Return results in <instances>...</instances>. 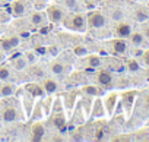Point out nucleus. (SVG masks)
Listing matches in <instances>:
<instances>
[{"label": "nucleus", "mask_w": 149, "mask_h": 142, "mask_svg": "<svg viewBox=\"0 0 149 142\" xmlns=\"http://www.w3.org/2000/svg\"><path fill=\"white\" fill-rule=\"evenodd\" d=\"M85 16L84 15H73L70 18V21L66 22V27L72 28V29H76V31H84L85 29Z\"/></svg>", "instance_id": "f257e3e1"}, {"label": "nucleus", "mask_w": 149, "mask_h": 142, "mask_svg": "<svg viewBox=\"0 0 149 142\" xmlns=\"http://www.w3.org/2000/svg\"><path fill=\"white\" fill-rule=\"evenodd\" d=\"M88 24L91 28H101L105 25V18L100 12H94L88 16Z\"/></svg>", "instance_id": "f03ea898"}, {"label": "nucleus", "mask_w": 149, "mask_h": 142, "mask_svg": "<svg viewBox=\"0 0 149 142\" xmlns=\"http://www.w3.org/2000/svg\"><path fill=\"white\" fill-rule=\"evenodd\" d=\"M47 13H48L50 21H53V22H60L61 18H63V12H61L57 6H51V8H48Z\"/></svg>", "instance_id": "7ed1b4c3"}, {"label": "nucleus", "mask_w": 149, "mask_h": 142, "mask_svg": "<svg viewBox=\"0 0 149 142\" xmlns=\"http://www.w3.org/2000/svg\"><path fill=\"white\" fill-rule=\"evenodd\" d=\"M116 34L120 37V38H127L130 34H132V27L129 24H120L117 25L116 28Z\"/></svg>", "instance_id": "20e7f679"}, {"label": "nucleus", "mask_w": 149, "mask_h": 142, "mask_svg": "<svg viewBox=\"0 0 149 142\" xmlns=\"http://www.w3.org/2000/svg\"><path fill=\"white\" fill-rule=\"evenodd\" d=\"M98 81H100L101 85L110 87L111 82H113V76H111V73L108 72V70H101V72L98 73Z\"/></svg>", "instance_id": "39448f33"}, {"label": "nucleus", "mask_w": 149, "mask_h": 142, "mask_svg": "<svg viewBox=\"0 0 149 142\" xmlns=\"http://www.w3.org/2000/svg\"><path fill=\"white\" fill-rule=\"evenodd\" d=\"M19 44V40L16 37H10V38H3L2 41H0V45H2L5 50H10L13 47H16Z\"/></svg>", "instance_id": "423d86ee"}, {"label": "nucleus", "mask_w": 149, "mask_h": 142, "mask_svg": "<svg viewBox=\"0 0 149 142\" xmlns=\"http://www.w3.org/2000/svg\"><path fill=\"white\" fill-rule=\"evenodd\" d=\"M129 37H130L132 45H134V47H140V45L145 44V37H143V34H140V32H133V34H130Z\"/></svg>", "instance_id": "0eeeda50"}, {"label": "nucleus", "mask_w": 149, "mask_h": 142, "mask_svg": "<svg viewBox=\"0 0 149 142\" xmlns=\"http://www.w3.org/2000/svg\"><path fill=\"white\" fill-rule=\"evenodd\" d=\"M113 48H114V53L123 54V53L127 50V44H126V41H123V38H118V40H114Z\"/></svg>", "instance_id": "6e6552de"}, {"label": "nucleus", "mask_w": 149, "mask_h": 142, "mask_svg": "<svg viewBox=\"0 0 149 142\" xmlns=\"http://www.w3.org/2000/svg\"><path fill=\"white\" fill-rule=\"evenodd\" d=\"M44 135V126L41 123H37L32 126V141H41Z\"/></svg>", "instance_id": "1a4fd4ad"}, {"label": "nucleus", "mask_w": 149, "mask_h": 142, "mask_svg": "<svg viewBox=\"0 0 149 142\" xmlns=\"http://www.w3.org/2000/svg\"><path fill=\"white\" fill-rule=\"evenodd\" d=\"M16 117H18V114H16L15 108H6L3 111V120L5 122H13V120H16Z\"/></svg>", "instance_id": "9d476101"}, {"label": "nucleus", "mask_w": 149, "mask_h": 142, "mask_svg": "<svg viewBox=\"0 0 149 142\" xmlns=\"http://www.w3.org/2000/svg\"><path fill=\"white\" fill-rule=\"evenodd\" d=\"M134 19H136L137 22H145V21L149 19V13H148L145 9H139V10H136V13H134Z\"/></svg>", "instance_id": "9b49d317"}, {"label": "nucleus", "mask_w": 149, "mask_h": 142, "mask_svg": "<svg viewBox=\"0 0 149 142\" xmlns=\"http://www.w3.org/2000/svg\"><path fill=\"white\" fill-rule=\"evenodd\" d=\"M26 90H28L32 95H41V94H42V90H41L37 84H29V85H26Z\"/></svg>", "instance_id": "f8f14e48"}, {"label": "nucleus", "mask_w": 149, "mask_h": 142, "mask_svg": "<svg viewBox=\"0 0 149 142\" xmlns=\"http://www.w3.org/2000/svg\"><path fill=\"white\" fill-rule=\"evenodd\" d=\"M13 12H15L16 16H21V15L25 12V5H24L22 2H16V3L13 5Z\"/></svg>", "instance_id": "ddd939ff"}, {"label": "nucleus", "mask_w": 149, "mask_h": 142, "mask_svg": "<svg viewBox=\"0 0 149 142\" xmlns=\"http://www.w3.org/2000/svg\"><path fill=\"white\" fill-rule=\"evenodd\" d=\"M44 88H45L47 92H54V91L57 90V84H56L54 81H51V79H47V81L44 82Z\"/></svg>", "instance_id": "4468645a"}, {"label": "nucleus", "mask_w": 149, "mask_h": 142, "mask_svg": "<svg viewBox=\"0 0 149 142\" xmlns=\"http://www.w3.org/2000/svg\"><path fill=\"white\" fill-rule=\"evenodd\" d=\"M13 91H15V87L13 85H5L2 90H0V95L6 97V95H10Z\"/></svg>", "instance_id": "2eb2a0df"}, {"label": "nucleus", "mask_w": 149, "mask_h": 142, "mask_svg": "<svg viewBox=\"0 0 149 142\" xmlns=\"http://www.w3.org/2000/svg\"><path fill=\"white\" fill-rule=\"evenodd\" d=\"M116 100H117V95L116 94H113V95H110L107 98V108H108V111H113L114 104H116Z\"/></svg>", "instance_id": "dca6fc26"}, {"label": "nucleus", "mask_w": 149, "mask_h": 142, "mask_svg": "<svg viewBox=\"0 0 149 142\" xmlns=\"http://www.w3.org/2000/svg\"><path fill=\"white\" fill-rule=\"evenodd\" d=\"M51 70H53V73L60 75V73H63V72H64V67H63V64H61V63H53Z\"/></svg>", "instance_id": "f3484780"}, {"label": "nucleus", "mask_w": 149, "mask_h": 142, "mask_svg": "<svg viewBox=\"0 0 149 142\" xmlns=\"http://www.w3.org/2000/svg\"><path fill=\"white\" fill-rule=\"evenodd\" d=\"M10 76V72H9V69L6 67V66H2V67H0V79H8Z\"/></svg>", "instance_id": "a211bd4d"}, {"label": "nucleus", "mask_w": 149, "mask_h": 142, "mask_svg": "<svg viewBox=\"0 0 149 142\" xmlns=\"http://www.w3.org/2000/svg\"><path fill=\"white\" fill-rule=\"evenodd\" d=\"M31 21H32L34 25H38V24H41V22L44 21V16H42L41 13H34L32 18H31Z\"/></svg>", "instance_id": "6ab92c4d"}, {"label": "nucleus", "mask_w": 149, "mask_h": 142, "mask_svg": "<svg viewBox=\"0 0 149 142\" xmlns=\"http://www.w3.org/2000/svg\"><path fill=\"white\" fill-rule=\"evenodd\" d=\"M127 67L132 70V72H136V70H139V63L136 60H129L127 62Z\"/></svg>", "instance_id": "aec40b11"}, {"label": "nucleus", "mask_w": 149, "mask_h": 142, "mask_svg": "<svg viewBox=\"0 0 149 142\" xmlns=\"http://www.w3.org/2000/svg\"><path fill=\"white\" fill-rule=\"evenodd\" d=\"M54 125H56L58 129H63V127H64V119H63V116H61V114H60L58 117H56V119H54Z\"/></svg>", "instance_id": "412c9836"}, {"label": "nucleus", "mask_w": 149, "mask_h": 142, "mask_svg": "<svg viewBox=\"0 0 149 142\" xmlns=\"http://www.w3.org/2000/svg\"><path fill=\"white\" fill-rule=\"evenodd\" d=\"M13 64H15L16 69H22V67H25V60H24L22 57H19V59H16V60L13 62Z\"/></svg>", "instance_id": "4be33fe9"}, {"label": "nucleus", "mask_w": 149, "mask_h": 142, "mask_svg": "<svg viewBox=\"0 0 149 142\" xmlns=\"http://www.w3.org/2000/svg\"><path fill=\"white\" fill-rule=\"evenodd\" d=\"M89 63H91V66L97 67V66H100V64H101V60H100V57H97V56H92V57L89 59Z\"/></svg>", "instance_id": "5701e85b"}, {"label": "nucleus", "mask_w": 149, "mask_h": 142, "mask_svg": "<svg viewBox=\"0 0 149 142\" xmlns=\"http://www.w3.org/2000/svg\"><path fill=\"white\" fill-rule=\"evenodd\" d=\"M85 91H86L88 94H94V95H97V94L100 92L97 87H86V88H85Z\"/></svg>", "instance_id": "b1692460"}, {"label": "nucleus", "mask_w": 149, "mask_h": 142, "mask_svg": "<svg viewBox=\"0 0 149 142\" xmlns=\"http://www.w3.org/2000/svg\"><path fill=\"white\" fill-rule=\"evenodd\" d=\"M64 3H66V6H67V8H72V9H74V8L78 6L76 0H64Z\"/></svg>", "instance_id": "393cba45"}, {"label": "nucleus", "mask_w": 149, "mask_h": 142, "mask_svg": "<svg viewBox=\"0 0 149 142\" xmlns=\"http://www.w3.org/2000/svg\"><path fill=\"white\" fill-rule=\"evenodd\" d=\"M121 18H123V12L120 9H117V10L113 12V19H121Z\"/></svg>", "instance_id": "a878e982"}, {"label": "nucleus", "mask_w": 149, "mask_h": 142, "mask_svg": "<svg viewBox=\"0 0 149 142\" xmlns=\"http://www.w3.org/2000/svg\"><path fill=\"white\" fill-rule=\"evenodd\" d=\"M74 53H76L78 56H84L86 53V48L85 47H76V48H74Z\"/></svg>", "instance_id": "bb28decb"}, {"label": "nucleus", "mask_w": 149, "mask_h": 142, "mask_svg": "<svg viewBox=\"0 0 149 142\" xmlns=\"http://www.w3.org/2000/svg\"><path fill=\"white\" fill-rule=\"evenodd\" d=\"M143 62L149 66V50H148V51H145V54H143Z\"/></svg>", "instance_id": "cd10ccee"}, {"label": "nucleus", "mask_w": 149, "mask_h": 142, "mask_svg": "<svg viewBox=\"0 0 149 142\" xmlns=\"http://www.w3.org/2000/svg\"><path fill=\"white\" fill-rule=\"evenodd\" d=\"M102 133H104V130L102 129H100V130H97V139H102Z\"/></svg>", "instance_id": "c85d7f7f"}, {"label": "nucleus", "mask_w": 149, "mask_h": 142, "mask_svg": "<svg viewBox=\"0 0 149 142\" xmlns=\"http://www.w3.org/2000/svg\"><path fill=\"white\" fill-rule=\"evenodd\" d=\"M26 57H28V60H29V62H31V63H32V62H34V60H35V57H34V56H32V54H31V53H26Z\"/></svg>", "instance_id": "c756f323"}, {"label": "nucleus", "mask_w": 149, "mask_h": 142, "mask_svg": "<svg viewBox=\"0 0 149 142\" xmlns=\"http://www.w3.org/2000/svg\"><path fill=\"white\" fill-rule=\"evenodd\" d=\"M40 32H41V34H47V32H48V28H47V27H44V28H41V31H40Z\"/></svg>", "instance_id": "7c9ffc66"}, {"label": "nucleus", "mask_w": 149, "mask_h": 142, "mask_svg": "<svg viewBox=\"0 0 149 142\" xmlns=\"http://www.w3.org/2000/svg\"><path fill=\"white\" fill-rule=\"evenodd\" d=\"M3 60V53H0V62Z\"/></svg>", "instance_id": "2f4dec72"}, {"label": "nucleus", "mask_w": 149, "mask_h": 142, "mask_svg": "<svg viewBox=\"0 0 149 142\" xmlns=\"http://www.w3.org/2000/svg\"><path fill=\"white\" fill-rule=\"evenodd\" d=\"M148 103H149V98H148Z\"/></svg>", "instance_id": "473e14b6"}, {"label": "nucleus", "mask_w": 149, "mask_h": 142, "mask_svg": "<svg viewBox=\"0 0 149 142\" xmlns=\"http://www.w3.org/2000/svg\"><path fill=\"white\" fill-rule=\"evenodd\" d=\"M85 2H88V0H85Z\"/></svg>", "instance_id": "72a5a7b5"}]
</instances>
